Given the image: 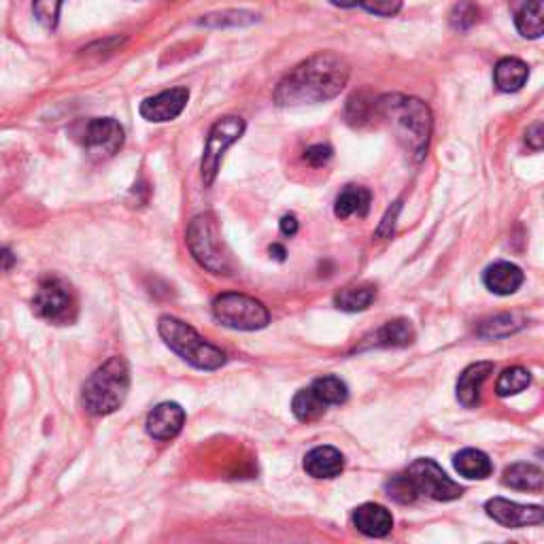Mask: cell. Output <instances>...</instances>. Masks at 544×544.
I'll return each mask as SVG.
<instances>
[{
    "mask_svg": "<svg viewBox=\"0 0 544 544\" xmlns=\"http://www.w3.org/2000/svg\"><path fill=\"white\" fill-rule=\"evenodd\" d=\"M351 68L338 54H315L292 68L277 85L275 102L279 107L319 105L345 90Z\"/></svg>",
    "mask_w": 544,
    "mask_h": 544,
    "instance_id": "obj_1",
    "label": "cell"
},
{
    "mask_svg": "<svg viewBox=\"0 0 544 544\" xmlns=\"http://www.w3.org/2000/svg\"><path fill=\"white\" fill-rule=\"evenodd\" d=\"M374 113V100H364L362 94H357L349 100L347 105V119L353 126H362L366 119H370V115Z\"/></svg>",
    "mask_w": 544,
    "mask_h": 544,
    "instance_id": "obj_33",
    "label": "cell"
},
{
    "mask_svg": "<svg viewBox=\"0 0 544 544\" xmlns=\"http://www.w3.org/2000/svg\"><path fill=\"white\" fill-rule=\"evenodd\" d=\"M527 77H530V68L519 58H502L493 68V83L500 92H519Z\"/></svg>",
    "mask_w": 544,
    "mask_h": 544,
    "instance_id": "obj_18",
    "label": "cell"
},
{
    "mask_svg": "<svg viewBox=\"0 0 544 544\" xmlns=\"http://www.w3.org/2000/svg\"><path fill=\"white\" fill-rule=\"evenodd\" d=\"M292 411H294L296 419H300V421H315L317 417L326 413V404H323L315 396V391L311 387H306V389H300L298 394L294 396Z\"/></svg>",
    "mask_w": 544,
    "mask_h": 544,
    "instance_id": "obj_27",
    "label": "cell"
},
{
    "mask_svg": "<svg viewBox=\"0 0 544 544\" xmlns=\"http://www.w3.org/2000/svg\"><path fill=\"white\" fill-rule=\"evenodd\" d=\"M15 255L9 247H0V272H9L15 266Z\"/></svg>",
    "mask_w": 544,
    "mask_h": 544,
    "instance_id": "obj_37",
    "label": "cell"
},
{
    "mask_svg": "<svg viewBox=\"0 0 544 544\" xmlns=\"http://www.w3.org/2000/svg\"><path fill=\"white\" fill-rule=\"evenodd\" d=\"M298 232V219L294 215H285L281 219V234L285 236H294Z\"/></svg>",
    "mask_w": 544,
    "mask_h": 544,
    "instance_id": "obj_38",
    "label": "cell"
},
{
    "mask_svg": "<svg viewBox=\"0 0 544 544\" xmlns=\"http://www.w3.org/2000/svg\"><path fill=\"white\" fill-rule=\"evenodd\" d=\"M187 100H190V90L187 88L166 90L151 98H145L141 102V115L147 119V122H153V124L173 122V119H177L187 107Z\"/></svg>",
    "mask_w": 544,
    "mask_h": 544,
    "instance_id": "obj_11",
    "label": "cell"
},
{
    "mask_svg": "<svg viewBox=\"0 0 544 544\" xmlns=\"http://www.w3.org/2000/svg\"><path fill=\"white\" fill-rule=\"evenodd\" d=\"M374 115L383 117L396 141L413 162L428 153L432 136V111L423 100L402 94H385L374 100Z\"/></svg>",
    "mask_w": 544,
    "mask_h": 544,
    "instance_id": "obj_2",
    "label": "cell"
},
{
    "mask_svg": "<svg viewBox=\"0 0 544 544\" xmlns=\"http://www.w3.org/2000/svg\"><path fill=\"white\" fill-rule=\"evenodd\" d=\"M523 326H525L523 317H519L515 313H504V315H496V317H489V319L481 321V326H479V330H476V334L483 336V338H504V336L519 332Z\"/></svg>",
    "mask_w": 544,
    "mask_h": 544,
    "instance_id": "obj_25",
    "label": "cell"
},
{
    "mask_svg": "<svg viewBox=\"0 0 544 544\" xmlns=\"http://www.w3.org/2000/svg\"><path fill=\"white\" fill-rule=\"evenodd\" d=\"M353 525L357 532L370 538H383L391 532L394 527V517H391L389 510L381 504H362L355 508L353 513Z\"/></svg>",
    "mask_w": 544,
    "mask_h": 544,
    "instance_id": "obj_14",
    "label": "cell"
},
{
    "mask_svg": "<svg viewBox=\"0 0 544 544\" xmlns=\"http://www.w3.org/2000/svg\"><path fill=\"white\" fill-rule=\"evenodd\" d=\"M483 281L489 292L498 296H510L523 285V272L519 266L510 262H496L485 270Z\"/></svg>",
    "mask_w": 544,
    "mask_h": 544,
    "instance_id": "obj_17",
    "label": "cell"
},
{
    "mask_svg": "<svg viewBox=\"0 0 544 544\" xmlns=\"http://www.w3.org/2000/svg\"><path fill=\"white\" fill-rule=\"evenodd\" d=\"M455 470L472 481H483L493 472V462L487 453L479 449H464L459 451L453 459Z\"/></svg>",
    "mask_w": 544,
    "mask_h": 544,
    "instance_id": "obj_20",
    "label": "cell"
},
{
    "mask_svg": "<svg viewBox=\"0 0 544 544\" xmlns=\"http://www.w3.org/2000/svg\"><path fill=\"white\" fill-rule=\"evenodd\" d=\"M130 368L124 357H111L100 368H96L90 379L83 383L81 402L90 415L105 417L115 413L128 398Z\"/></svg>",
    "mask_w": 544,
    "mask_h": 544,
    "instance_id": "obj_3",
    "label": "cell"
},
{
    "mask_svg": "<svg viewBox=\"0 0 544 544\" xmlns=\"http://www.w3.org/2000/svg\"><path fill=\"white\" fill-rule=\"evenodd\" d=\"M345 468V457L334 447H315L304 457V470L313 479H334Z\"/></svg>",
    "mask_w": 544,
    "mask_h": 544,
    "instance_id": "obj_15",
    "label": "cell"
},
{
    "mask_svg": "<svg viewBox=\"0 0 544 544\" xmlns=\"http://www.w3.org/2000/svg\"><path fill=\"white\" fill-rule=\"evenodd\" d=\"M385 489H387V496H389V498H394V500L400 502V504H411V502H415V500L419 498V496H417V491H415V487H413V483L408 481L406 472H404V474L391 476V479H389L387 485H385Z\"/></svg>",
    "mask_w": 544,
    "mask_h": 544,
    "instance_id": "obj_32",
    "label": "cell"
},
{
    "mask_svg": "<svg viewBox=\"0 0 544 544\" xmlns=\"http://www.w3.org/2000/svg\"><path fill=\"white\" fill-rule=\"evenodd\" d=\"M330 3L334 7H340V9H351V7L360 5V0H330Z\"/></svg>",
    "mask_w": 544,
    "mask_h": 544,
    "instance_id": "obj_39",
    "label": "cell"
},
{
    "mask_svg": "<svg viewBox=\"0 0 544 544\" xmlns=\"http://www.w3.org/2000/svg\"><path fill=\"white\" fill-rule=\"evenodd\" d=\"M406 476L408 481L413 483L417 496H425L438 502H451V500L462 498L464 493V489L455 481H451L447 472L442 470L434 459H428V457L415 459V462L408 466Z\"/></svg>",
    "mask_w": 544,
    "mask_h": 544,
    "instance_id": "obj_9",
    "label": "cell"
},
{
    "mask_svg": "<svg viewBox=\"0 0 544 544\" xmlns=\"http://www.w3.org/2000/svg\"><path fill=\"white\" fill-rule=\"evenodd\" d=\"M521 37L540 39L544 32V0H527L515 17Z\"/></svg>",
    "mask_w": 544,
    "mask_h": 544,
    "instance_id": "obj_23",
    "label": "cell"
},
{
    "mask_svg": "<svg viewBox=\"0 0 544 544\" xmlns=\"http://www.w3.org/2000/svg\"><path fill=\"white\" fill-rule=\"evenodd\" d=\"M502 483L519 491H542L544 472L534 464H513L504 470Z\"/></svg>",
    "mask_w": 544,
    "mask_h": 544,
    "instance_id": "obj_21",
    "label": "cell"
},
{
    "mask_svg": "<svg viewBox=\"0 0 544 544\" xmlns=\"http://www.w3.org/2000/svg\"><path fill=\"white\" fill-rule=\"evenodd\" d=\"M370 192L362 185H347L343 192L338 194L336 204H334V213L340 219H349L353 215L364 217L370 209Z\"/></svg>",
    "mask_w": 544,
    "mask_h": 544,
    "instance_id": "obj_19",
    "label": "cell"
},
{
    "mask_svg": "<svg viewBox=\"0 0 544 544\" xmlns=\"http://www.w3.org/2000/svg\"><path fill=\"white\" fill-rule=\"evenodd\" d=\"M525 143L527 147H532L534 151H540L542 145H544V136H542V124L536 122L530 130H527L525 134Z\"/></svg>",
    "mask_w": 544,
    "mask_h": 544,
    "instance_id": "obj_36",
    "label": "cell"
},
{
    "mask_svg": "<svg viewBox=\"0 0 544 544\" xmlns=\"http://www.w3.org/2000/svg\"><path fill=\"white\" fill-rule=\"evenodd\" d=\"M255 22V15L247 11H221V13H211L207 17H202L198 22L200 26H209V28H224V26H247Z\"/></svg>",
    "mask_w": 544,
    "mask_h": 544,
    "instance_id": "obj_30",
    "label": "cell"
},
{
    "mask_svg": "<svg viewBox=\"0 0 544 544\" xmlns=\"http://www.w3.org/2000/svg\"><path fill=\"white\" fill-rule=\"evenodd\" d=\"M158 332L170 349L198 370H217L226 364L224 351L207 343L192 326L177 317H160Z\"/></svg>",
    "mask_w": 544,
    "mask_h": 544,
    "instance_id": "obj_4",
    "label": "cell"
},
{
    "mask_svg": "<svg viewBox=\"0 0 544 544\" xmlns=\"http://www.w3.org/2000/svg\"><path fill=\"white\" fill-rule=\"evenodd\" d=\"M185 423V411L177 402H162L147 415V434L156 440H173Z\"/></svg>",
    "mask_w": 544,
    "mask_h": 544,
    "instance_id": "obj_13",
    "label": "cell"
},
{
    "mask_svg": "<svg viewBox=\"0 0 544 544\" xmlns=\"http://www.w3.org/2000/svg\"><path fill=\"white\" fill-rule=\"evenodd\" d=\"M479 15H481V9L476 3H472V0H459V3L451 9L449 13V22L455 30L459 32H466L470 30L476 22H479Z\"/></svg>",
    "mask_w": 544,
    "mask_h": 544,
    "instance_id": "obj_29",
    "label": "cell"
},
{
    "mask_svg": "<svg viewBox=\"0 0 544 544\" xmlns=\"http://www.w3.org/2000/svg\"><path fill=\"white\" fill-rule=\"evenodd\" d=\"M332 147L330 145H313L304 151V162H309L311 166H323L330 162L332 158Z\"/></svg>",
    "mask_w": 544,
    "mask_h": 544,
    "instance_id": "obj_35",
    "label": "cell"
},
{
    "mask_svg": "<svg viewBox=\"0 0 544 544\" xmlns=\"http://www.w3.org/2000/svg\"><path fill=\"white\" fill-rule=\"evenodd\" d=\"M187 247L194 255V260L213 275H232L234 262L232 255L221 241V232L217 219L211 213L196 215L185 234Z\"/></svg>",
    "mask_w": 544,
    "mask_h": 544,
    "instance_id": "obj_5",
    "label": "cell"
},
{
    "mask_svg": "<svg viewBox=\"0 0 544 544\" xmlns=\"http://www.w3.org/2000/svg\"><path fill=\"white\" fill-rule=\"evenodd\" d=\"M357 7H362L368 13L379 17H394L402 9V0H360Z\"/></svg>",
    "mask_w": 544,
    "mask_h": 544,
    "instance_id": "obj_34",
    "label": "cell"
},
{
    "mask_svg": "<svg viewBox=\"0 0 544 544\" xmlns=\"http://www.w3.org/2000/svg\"><path fill=\"white\" fill-rule=\"evenodd\" d=\"M374 300H377V287L364 283V285L340 289V294L336 296L334 302L340 311L357 313V311H366Z\"/></svg>",
    "mask_w": 544,
    "mask_h": 544,
    "instance_id": "obj_24",
    "label": "cell"
},
{
    "mask_svg": "<svg viewBox=\"0 0 544 544\" xmlns=\"http://www.w3.org/2000/svg\"><path fill=\"white\" fill-rule=\"evenodd\" d=\"M374 347H408L415 340V330L408 319L387 321L374 332Z\"/></svg>",
    "mask_w": 544,
    "mask_h": 544,
    "instance_id": "obj_22",
    "label": "cell"
},
{
    "mask_svg": "<svg viewBox=\"0 0 544 544\" xmlns=\"http://www.w3.org/2000/svg\"><path fill=\"white\" fill-rule=\"evenodd\" d=\"M493 370L491 362H476L472 366H468L462 377L457 381V400L466 408H474L479 406L481 402V387L487 381V377Z\"/></svg>",
    "mask_w": 544,
    "mask_h": 544,
    "instance_id": "obj_16",
    "label": "cell"
},
{
    "mask_svg": "<svg viewBox=\"0 0 544 544\" xmlns=\"http://www.w3.org/2000/svg\"><path fill=\"white\" fill-rule=\"evenodd\" d=\"M213 315L221 326L241 332L262 330L270 321V313L260 300L236 292L217 296L213 300Z\"/></svg>",
    "mask_w": 544,
    "mask_h": 544,
    "instance_id": "obj_6",
    "label": "cell"
},
{
    "mask_svg": "<svg viewBox=\"0 0 544 544\" xmlns=\"http://www.w3.org/2000/svg\"><path fill=\"white\" fill-rule=\"evenodd\" d=\"M311 389L326 406L345 404L349 398V389H347L345 381H340L338 377H321L311 385Z\"/></svg>",
    "mask_w": 544,
    "mask_h": 544,
    "instance_id": "obj_28",
    "label": "cell"
},
{
    "mask_svg": "<svg viewBox=\"0 0 544 544\" xmlns=\"http://www.w3.org/2000/svg\"><path fill=\"white\" fill-rule=\"evenodd\" d=\"M62 5H64V0H34L32 11L41 26H45L47 30H54L60 22Z\"/></svg>",
    "mask_w": 544,
    "mask_h": 544,
    "instance_id": "obj_31",
    "label": "cell"
},
{
    "mask_svg": "<svg viewBox=\"0 0 544 544\" xmlns=\"http://www.w3.org/2000/svg\"><path fill=\"white\" fill-rule=\"evenodd\" d=\"M83 147L94 160L113 158L124 145V128L113 117L90 119L83 128Z\"/></svg>",
    "mask_w": 544,
    "mask_h": 544,
    "instance_id": "obj_10",
    "label": "cell"
},
{
    "mask_svg": "<svg viewBox=\"0 0 544 544\" xmlns=\"http://www.w3.org/2000/svg\"><path fill=\"white\" fill-rule=\"evenodd\" d=\"M532 385V374L530 370H525L521 366H513V368H506L500 379H498V385H496V391L498 396L506 398V396H515V394H521L523 389H527Z\"/></svg>",
    "mask_w": 544,
    "mask_h": 544,
    "instance_id": "obj_26",
    "label": "cell"
},
{
    "mask_svg": "<svg viewBox=\"0 0 544 544\" xmlns=\"http://www.w3.org/2000/svg\"><path fill=\"white\" fill-rule=\"evenodd\" d=\"M245 119L236 117V115H228L221 117L213 124L209 136H207V145H204V153H202V164H200V173H202V181L207 187L213 185V181L217 179L221 160H224V153L241 139L245 134Z\"/></svg>",
    "mask_w": 544,
    "mask_h": 544,
    "instance_id": "obj_8",
    "label": "cell"
},
{
    "mask_svg": "<svg viewBox=\"0 0 544 544\" xmlns=\"http://www.w3.org/2000/svg\"><path fill=\"white\" fill-rule=\"evenodd\" d=\"M270 253L275 255V258H277L279 262H283V260H285V249H283L281 245H272V247H270Z\"/></svg>",
    "mask_w": 544,
    "mask_h": 544,
    "instance_id": "obj_40",
    "label": "cell"
},
{
    "mask_svg": "<svg viewBox=\"0 0 544 544\" xmlns=\"http://www.w3.org/2000/svg\"><path fill=\"white\" fill-rule=\"evenodd\" d=\"M487 515L506 527H525V525H540L544 521V513L540 506H525L510 502L504 498H493L485 504Z\"/></svg>",
    "mask_w": 544,
    "mask_h": 544,
    "instance_id": "obj_12",
    "label": "cell"
},
{
    "mask_svg": "<svg viewBox=\"0 0 544 544\" xmlns=\"http://www.w3.org/2000/svg\"><path fill=\"white\" fill-rule=\"evenodd\" d=\"M32 311L49 323L66 326L77 317V298L73 289L62 279L45 277L39 281L37 292H34Z\"/></svg>",
    "mask_w": 544,
    "mask_h": 544,
    "instance_id": "obj_7",
    "label": "cell"
}]
</instances>
